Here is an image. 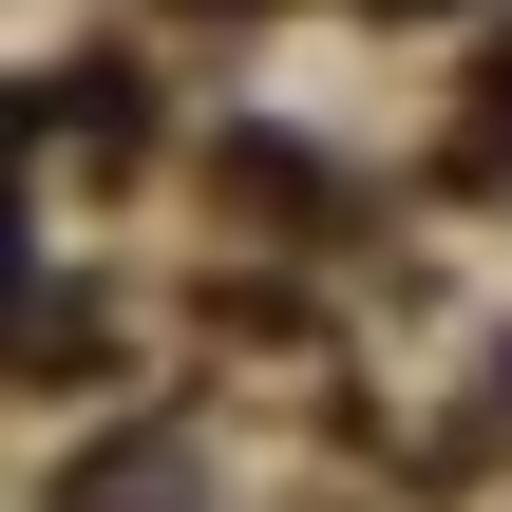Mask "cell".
I'll use <instances>...</instances> for the list:
<instances>
[{
  "instance_id": "obj_1",
  "label": "cell",
  "mask_w": 512,
  "mask_h": 512,
  "mask_svg": "<svg viewBox=\"0 0 512 512\" xmlns=\"http://www.w3.org/2000/svg\"><path fill=\"white\" fill-rule=\"evenodd\" d=\"M76 512H190V475L171 456H114V475H76Z\"/></svg>"
},
{
  "instance_id": "obj_2",
  "label": "cell",
  "mask_w": 512,
  "mask_h": 512,
  "mask_svg": "<svg viewBox=\"0 0 512 512\" xmlns=\"http://www.w3.org/2000/svg\"><path fill=\"white\" fill-rule=\"evenodd\" d=\"M380 19H437V0H380Z\"/></svg>"
}]
</instances>
